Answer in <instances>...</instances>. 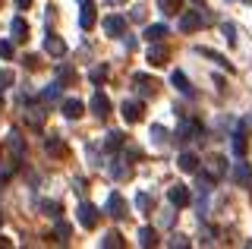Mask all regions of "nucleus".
<instances>
[{"label": "nucleus", "instance_id": "nucleus-1", "mask_svg": "<svg viewBox=\"0 0 252 249\" xmlns=\"http://www.w3.org/2000/svg\"><path fill=\"white\" fill-rule=\"evenodd\" d=\"M202 26H205V16H202V13H180V22H177L180 32H199Z\"/></svg>", "mask_w": 252, "mask_h": 249}, {"label": "nucleus", "instance_id": "nucleus-2", "mask_svg": "<svg viewBox=\"0 0 252 249\" xmlns=\"http://www.w3.org/2000/svg\"><path fill=\"white\" fill-rule=\"evenodd\" d=\"M98 208H94V205H89V202H82V205H79V224H82V227L85 230H94V227H98Z\"/></svg>", "mask_w": 252, "mask_h": 249}, {"label": "nucleus", "instance_id": "nucleus-3", "mask_svg": "<svg viewBox=\"0 0 252 249\" xmlns=\"http://www.w3.org/2000/svg\"><path fill=\"white\" fill-rule=\"evenodd\" d=\"M167 60H170V51L164 48L161 41H152V48H148V63L152 66H167Z\"/></svg>", "mask_w": 252, "mask_h": 249}, {"label": "nucleus", "instance_id": "nucleus-4", "mask_svg": "<svg viewBox=\"0 0 252 249\" xmlns=\"http://www.w3.org/2000/svg\"><path fill=\"white\" fill-rule=\"evenodd\" d=\"M230 180L233 183H240V186H246V189H252V167L249 164H233V170H230Z\"/></svg>", "mask_w": 252, "mask_h": 249}, {"label": "nucleus", "instance_id": "nucleus-5", "mask_svg": "<svg viewBox=\"0 0 252 249\" xmlns=\"http://www.w3.org/2000/svg\"><path fill=\"white\" fill-rule=\"evenodd\" d=\"M195 136H202V126L195 120H183L177 126V139H180V142H192Z\"/></svg>", "mask_w": 252, "mask_h": 249}, {"label": "nucleus", "instance_id": "nucleus-6", "mask_svg": "<svg viewBox=\"0 0 252 249\" xmlns=\"http://www.w3.org/2000/svg\"><path fill=\"white\" fill-rule=\"evenodd\" d=\"M132 85H136L142 95H155V92L161 89L158 79H152V76H145V73H136V76H132Z\"/></svg>", "mask_w": 252, "mask_h": 249}, {"label": "nucleus", "instance_id": "nucleus-7", "mask_svg": "<svg viewBox=\"0 0 252 249\" xmlns=\"http://www.w3.org/2000/svg\"><path fill=\"white\" fill-rule=\"evenodd\" d=\"M60 107H63V117H69V120H79V117L85 114V104L79 98H63Z\"/></svg>", "mask_w": 252, "mask_h": 249}, {"label": "nucleus", "instance_id": "nucleus-8", "mask_svg": "<svg viewBox=\"0 0 252 249\" xmlns=\"http://www.w3.org/2000/svg\"><path fill=\"white\" fill-rule=\"evenodd\" d=\"M92 114L101 117V120L110 114V98L104 95V92H94V95H92Z\"/></svg>", "mask_w": 252, "mask_h": 249}, {"label": "nucleus", "instance_id": "nucleus-9", "mask_svg": "<svg viewBox=\"0 0 252 249\" xmlns=\"http://www.w3.org/2000/svg\"><path fill=\"white\" fill-rule=\"evenodd\" d=\"M167 199H170V205L183 208V205H189V199H192V196H189V189H186L183 183H177V186H170V189H167Z\"/></svg>", "mask_w": 252, "mask_h": 249}, {"label": "nucleus", "instance_id": "nucleus-10", "mask_svg": "<svg viewBox=\"0 0 252 249\" xmlns=\"http://www.w3.org/2000/svg\"><path fill=\"white\" fill-rule=\"evenodd\" d=\"M104 208H107V215H110V218H126V202H123L120 192H110Z\"/></svg>", "mask_w": 252, "mask_h": 249}, {"label": "nucleus", "instance_id": "nucleus-11", "mask_svg": "<svg viewBox=\"0 0 252 249\" xmlns=\"http://www.w3.org/2000/svg\"><path fill=\"white\" fill-rule=\"evenodd\" d=\"M142 114H145L142 101H123V120H126V123H139Z\"/></svg>", "mask_w": 252, "mask_h": 249}, {"label": "nucleus", "instance_id": "nucleus-12", "mask_svg": "<svg viewBox=\"0 0 252 249\" xmlns=\"http://www.w3.org/2000/svg\"><path fill=\"white\" fill-rule=\"evenodd\" d=\"M104 32H107L110 38L126 35V19H123V16H107V19H104Z\"/></svg>", "mask_w": 252, "mask_h": 249}, {"label": "nucleus", "instance_id": "nucleus-13", "mask_svg": "<svg viewBox=\"0 0 252 249\" xmlns=\"http://www.w3.org/2000/svg\"><path fill=\"white\" fill-rule=\"evenodd\" d=\"M44 51L51 54V57H63V54H66V44H63L57 35H47L44 38Z\"/></svg>", "mask_w": 252, "mask_h": 249}, {"label": "nucleus", "instance_id": "nucleus-14", "mask_svg": "<svg viewBox=\"0 0 252 249\" xmlns=\"http://www.w3.org/2000/svg\"><path fill=\"white\" fill-rule=\"evenodd\" d=\"M79 26H82V29H92V26H94V6H92V0H82V13H79Z\"/></svg>", "mask_w": 252, "mask_h": 249}, {"label": "nucleus", "instance_id": "nucleus-15", "mask_svg": "<svg viewBox=\"0 0 252 249\" xmlns=\"http://www.w3.org/2000/svg\"><path fill=\"white\" fill-rule=\"evenodd\" d=\"M10 32H13V41H26V38H29V22L22 16H16L13 26H10Z\"/></svg>", "mask_w": 252, "mask_h": 249}, {"label": "nucleus", "instance_id": "nucleus-16", "mask_svg": "<svg viewBox=\"0 0 252 249\" xmlns=\"http://www.w3.org/2000/svg\"><path fill=\"white\" fill-rule=\"evenodd\" d=\"M170 82H173V85H177V89H180V92H183V95H186V98H192V82H189V79H186V73H180V69H177V73H173V76H170Z\"/></svg>", "mask_w": 252, "mask_h": 249}, {"label": "nucleus", "instance_id": "nucleus-17", "mask_svg": "<svg viewBox=\"0 0 252 249\" xmlns=\"http://www.w3.org/2000/svg\"><path fill=\"white\" fill-rule=\"evenodd\" d=\"M177 164H180V170H183V174H192V170L199 167V158H195L192 152H183V155H180V161H177Z\"/></svg>", "mask_w": 252, "mask_h": 249}, {"label": "nucleus", "instance_id": "nucleus-18", "mask_svg": "<svg viewBox=\"0 0 252 249\" xmlns=\"http://www.w3.org/2000/svg\"><path fill=\"white\" fill-rule=\"evenodd\" d=\"M57 82L60 85H76V69L73 66H57Z\"/></svg>", "mask_w": 252, "mask_h": 249}, {"label": "nucleus", "instance_id": "nucleus-19", "mask_svg": "<svg viewBox=\"0 0 252 249\" xmlns=\"http://www.w3.org/2000/svg\"><path fill=\"white\" fill-rule=\"evenodd\" d=\"M208 174H211V180L224 177V158H220V155H211L208 158Z\"/></svg>", "mask_w": 252, "mask_h": 249}, {"label": "nucleus", "instance_id": "nucleus-20", "mask_svg": "<svg viewBox=\"0 0 252 249\" xmlns=\"http://www.w3.org/2000/svg\"><path fill=\"white\" fill-rule=\"evenodd\" d=\"M158 6H161V13H167V16H180L183 0H158Z\"/></svg>", "mask_w": 252, "mask_h": 249}, {"label": "nucleus", "instance_id": "nucleus-21", "mask_svg": "<svg viewBox=\"0 0 252 249\" xmlns=\"http://www.w3.org/2000/svg\"><path fill=\"white\" fill-rule=\"evenodd\" d=\"M104 149H107V152H120V149H123V136H120V133H107Z\"/></svg>", "mask_w": 252, "mask_h": 249}, {"label": "nucleus", "instance_id": "nucleus-22", "mask_svg": "<svg viewBox=\"0 0 252 249\" xmlns=\"http://www.w3.org/2000/svg\"><path fill=\"white\" fill-rule=\"evenodd\" d=\"M139 243H142V246H155V243H158L155 227H142V230H139Z\"/></svg>", "mask_w": 252, "mask_h": 249}, {"label": "nucleus", "instance_id": "nucleus-23", "mask_svg": "<svg viewBox=\"0 0 252 249\" xmlns=\"http://www.w3.org/2000/svg\"><path fill=\"white\" fill-rule=\"evenodd\" d=\"M164 35H167V26H148L145 29V38H148V41H161Z\"/></svg>", "mask_w": 252, "mask_h": 249}, {"label": "nucleus", "instance_id": "nucleus-24", "mask_svg": "<svg viewBox=\"0 0 252 249\" xmlns=\"http://www.w3.org/2000/svg\"><path fill=\"white\" fill-rule=\"evenodd\" d=\"M136 208H139V212H152V208H155V199L148 196V192H139V196H136Z\"/></svg>", "mask_w": 252, "mask_h": 249}, {"label": "nucleus", "instance_id": "nucleus-25", "mask_svg": "<svg viewBox=\"0 0 252 249\" xmlns=\"http://www.w3.org/2000/svg\"><path fill=\"white\" fill-rule=\"evenodd\" d=\"M60 89H63V85H60V82H54V85H47V89L41 92V98H44V101H51V104H54V101H60Z\"/></svg>", "mask_w": 252, "mask_h": 249}, {"label": "nucleus", "instance_id": "nucleus-26", "mask_svg": "<svg viewBox=\"0 0 252 249\" xmlns=\"http://www.w3.org/2000/svg\"><path fill=\"white\" fill-rule=\"evenodd\" d=\"M101 246H107V249H117V246H123V237L117 230H110L104 240H101Z\"/></svg>", "mask_w": 252, "mask_h": 249}, {"label": "nucleus", "instance_id": "nucleus-27", "mask_svg": "<svg viewBox=\"0 0 252 249\" xmlns=\"http://www.w3.org/2000/svg\"><path fill=\"white\" fill-rule=\"evenodd\" d=\"M6 145H10V152L16 155V158H22V139H19V133H10V139H6Z\"/></svg>", "mask_w": 252, "mask_h": 249}, {"label": "nucleus", "instance_id": "nucleus-28", "mask_svg": "<svg viewBox=\"0 0 252 249\" xmlns=\"http://www.w3.org/2000/svg\"><path fill=\"white\" fill-rule=\"evenodd\" d=\"M29 123L35 129H41V123H44V111H41V107H32V111H29Z\"/></svg>", "mask_w": 252, "mask_h": 249}, {"label": "nucleus", "instance_id": "nucleus-29", "mask_svg": "<svg viewBox=\"0 0 252 249\" xmlns=\"http://www.w3.org/2000/svg\"><path fill=\"white\" fill-rule=\"evenodd\" d=\"M51 155H66V145L60 142V139H47V145H44Z\"/></svg>", "mask_w": 252, "mask_h": 249}, {"label": "nucleus", "instance_id": "nucleus-30", "mask_svg": "<svg viewBox=\"0 0 252 249\" xmlns=\"http://www.w3.org/2000/svg\"><path fill=\"white\" fill-rule=\"evenodd\" d=\"M233 155H240V158L246 155V136H243V133L233 136Z\"/></svg>", "mask_w": 252, "mask_h": 249}, {"label": "nucleus", "instance_id": "nucleus-31", "mask_svg": "<svg viewBox=\"0 0 252 249\" xmlns=\"http://www.w3.org/2000/svg\"><path fill=\"white\" fill-rule=\"evenodd\" d=\"M107 79V66H98V69H92V82H104Z\"/></svg>", "mask_w": 252, "mask_h": 249}, {"label": "nucleus", "instance_id": "nucleus-32", "mask_svg": "<svg viewBox=\"0 0 252 249\" xmlns=\"http://www.w3.org/2000/svg\"><path fill=\"white\" fill-rule=\"evenodd\" d=\"M0 57H3V60L13 57V41H0Z\"/></svg>", "mask_w": 252, "mask_h": 249}, {"label": "nucleus", "instance_id": "nucleus-33", "mask_svg": "<svg viewBox=\"0 0 252 249\" xmlns=\"http://www.w3.org/2000/svg\"><path fill=\"white\" fill-rule=\"evenodd\" d=\"M220 32H224V38H227V41H230V44L236 41V38H233V35H236V29L230 26V22H224V26H220Z\"/></svg>", "mask_w": 252, "mask_h": 249}, {"label": "nucleus", "instance_id": "nucleus-34", "mask_svg": "<svg viewBox=\"0 0 252 249\" xmlns=\"http://www.w3.org/2000/svg\"><path fill=\"white\" fill-rule=\"evenodd\" d=\"M152 136H155V142H164V139H167V129H164V126H152Z\"/></svg>", "mask_w": 252, "mask_h": 249}, {"label": "nucleus", "instance_id": "nucleus-35", "mask_svg": "<svg viewBox=\"0 0 252 249\" xmlns=\"http://www.w3.org/2000/svg\"><path fill=\"white\" fill-rule=\"evenodd\" d=\"M129 174H132L129 167H114V177H117V180H129Z\"/></svg>", "mask_w": 252, "mask_h": 249}, {"label": "nucleus", "instance_id": "nucleus-36", "mask_svg": "<svg viewBox=\"0 0 252 249\" xmlns=\"http://www.w3.org/2000/svg\"><path fill=\"white\" fill-rule=\"evenodd\" d=\"M57 237H60V240H66V237H69V224L57 221Z\"/></svg>", "mask_w": 252, "mask_h": 249}, {"label": "nucleus", "instance_id": "nucleus-37", "mask_svg": "<svg viewBox=\"0 0 252 249\" xmlns=\"http://www.w3.org/2000/svg\"><path fill=\"white\" fill-rule=\"evenodd\" d=\"M26 66H29V69H38L41 63H38V57H35V54H32V57H26Z\"/></svg>", "mask_w": 252, "mask_h": 249}, {"label": "nucleus", "instance_id": "nucleus-38", "mask_svg": "<svg viewBox=\"0 0 252 249\" xmlns=\"http://www.w3.org/2000/svg\"><path fill=\"white\" fill-rule=\"evenodd\" d=\"M13 82V73H0V85H10Z\"/></svg>", "mask_w": 252, "mask_h": 249}, {"label": "nucleus", "instance_id": "nucleus-39", "mask_svg": "<svg viewBox=\"0 0 252 249\" xmlns=\"http://www.w3.org/2000/svg\"><path fill=\"white\" fill-rule=\"evenodd\" d=\"M16 6H19V10H29V6H32V0H16Z\"/></svg>", "mask_w": 252, "mask_h": 249}, {"label": "nucleus", "instance_id": "nucleus-40", "mask_svg": "<svg viewBox=\"0 0 252 249\" xmlns=\"http://www.w3.org/2000/svg\"><path fill=\"white\" fill-rule=\"evenodd\" d=\"M0 246H10V243H6V240H3V237H0Z\"/></svg>", "mask_w": 252, "mask_h": 249}, {"label": "nucleus", "instance_id": "nucleus-41", "mask_svg": "<svg viewBox=\"0 0 252 249\" xmlns=\"http://www.w3.org/2000/svg\"><path fill=\"white\" fill-rule=\"evenodd\" d=\"M107 3H123V0H107Z\"/></svg>", "mask_w": 252, "mask_h": 249}, {"label": "nucleus", "instance_id": "nucleus-42", "mask_svg": "<svg viewBox=\"0 0 252 249\" xmlns=\"http://www.w3.org/2000/svg\"><path fill=\"white\" fill-rule=\"evenodd\" d=\"M195 3H202V0H195Z\"/></svg>", "mask_w": 252, "mask_h": 249}, {"label": "nucleus", "instance_id": "nucleus-43", "mask_svg": "<svg viewBox=\"0 0 252 249\" xmlns=\"http://www.w3.org/2000/svg\"><path fill=\"white\" fill-rule=\"evenodd\" d=\"M0 107H3V101H0Z\"/></svg>", "mask_w": 252, "mask_h": 249}, {"label": "nucleus", "instance_id": "nucleus-44", "mask_svg": "<svg viewBox=\"0 0 252 249\" xmlns=\"http://www.w3.org/2000/svg\"><path fill=\"white\" fill-rule=\"evenodd\" d=\"M0 3H3V0H0Z\"/></svg>", "mask_w": 252, "mask_h": 249}]
</instances>
